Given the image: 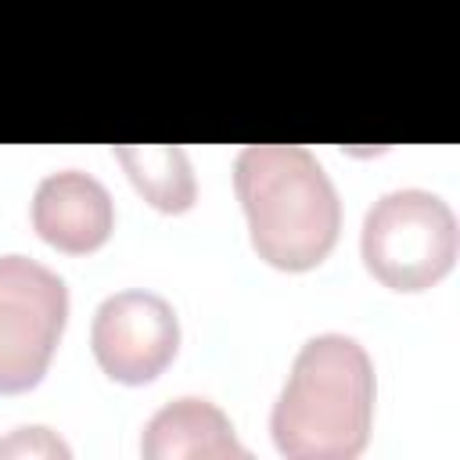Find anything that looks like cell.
<instances>
[{
	"label": "cell",
	"mask_w": 460,
	"mask_h": 460,
	"mask_svg": "<svg viewBox=\"0 0 460 460\" xmlns=\"http://www.w3.org/2000/svg\"><path fill=\"white\" fill-rule=\"evenodd\" d=\"M234 187L262 262L305 273L338 244L341 201L313 151L298 144H248L234 162Z\"/></svg>",
	"instance_id": "6da1fadb"
},
{
	"label": "cell",
	"mask_w": 460,
	"mask_h": 460,
	"mask_svg": "<svg viewBox=\"0 0 460 460\" xmlns=\"http://www.w3.org/2000/svg\"><path fill=\"white\" fill-rule=\"evenodd\" d=\"M374 363L349 334L309 338L273 402L270 431L291 460H352L374 424Z\"/></svg>",
	"instance_id": "7a4b0ae2"
},
{
	"label": "cell",
	"mask_w": 460,
	"mask_h": 460,
	"mask_svg": "<svg viewBox=\"0 0 460 460\" xmlns=\"http://www.w3.org/2000/svg\"><path fill=\"white\" fill-rule=\"evenodd\" d=\"M363 266L392 291H428L456 262V216L453 208L420 187L381 194L359 234Z\"/></svg>",
	"instance_id": "3957f363"
},
{
	"label": "cell",
	"mask_w": 460,
	"mask_h": 460,
	"mask_svg": "<svg viewBox=\"0 0 460 460\" xmlns=\"http://www.w3.org/2000/svg\"><path fill=\"white\" fill-rule=\"evenodd\" d=\"M65 320V280L29 255H0V395H18L43 381Z\"/></svg>",
	"instance_id": "277c9868"
},
{
	"label": "cell",
	"mask_w": 460,
	"mask_h": 460,
	"mask_svg": "<svg viewBox=\"0 0 460 460\" xmlns=\"http://www.w3.org/2000/svg\"><path fill=\"white\" fill-rule=\"evenodd\" d=\"M97 367L119 385L155 381L180 349V320L172 305L144 288L108 295L90 327Z\"/></svg>",
	"instance_id": "5b68a950"
},
{
	"label": "cell",
	"mask_w": 460,
	"mask_h": 460,
	"mask_svg": "<svg viewBox=\"0 0 460 460\" xmlns=\"http://www.w3.org/2000/svg\"><path fill=\"white\" fill-rule=\"evenodd\" d=\"M115 226V205L108 187L83 172L61 169L36 183L32 194V230L58 252L86 255L97 252Z\"/></svg>",
	"instance_id": "8992f818"
},
{
	"label": "cell",
	"mask_w": 460,
	"mask_h": 460,
	"mask_svg": "<svg viewBox=\"0 0 460 460\" xmlns=\"http://www.w3.org/2000/svg\"><path fill=\"white\" fill-rule=\"evenodd\" d=\"M140 453L147 460H248L252 453L237 442L230 417L198 395L165 402L140 435Z\"/></svg>",
	"instance_id": "52a82bcc"
},
{
	"label": "cell",
	"mask_w": 460,
	"mask_h": 460,
	"mask_svg": "<svg viewBox=\"0 0 460 460\" xmlns=\"http://www.w3.org/2000/svg\"><path fill=\"white\" fill-rule=\"evenodd\" d=\"M115 158L122 162L133 187L158 212L180 216L194 205L198 183L187 162V151L176 144H115Z\"/></svg>",
	"instance_id": "ba28073f"
},
{
	"label": "cell",
	"mask_w": 460,
	"mask_h": 460,
	"mask_svg": "<svg viewBox=\"0 0 460 460\" xmlns=\"http://www.w3.org/2000/svg\"><path fill=\"white\" fill-rule=\"evenodd\" d=\"M0 456H61V460H68L72 449L50 428H18L7 438H0Z\"/></svg>",
	"instance_id": "9c48e42d"
}]
</instances>
